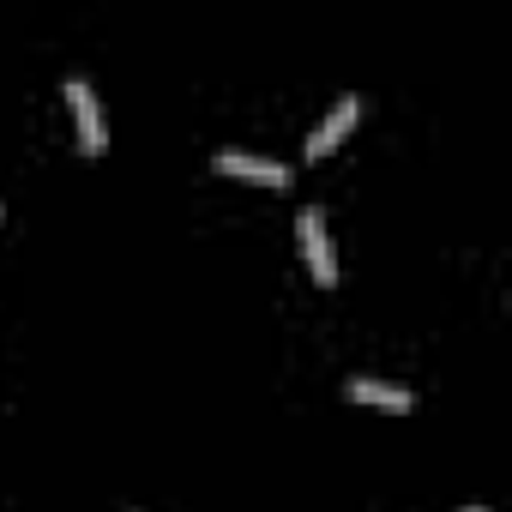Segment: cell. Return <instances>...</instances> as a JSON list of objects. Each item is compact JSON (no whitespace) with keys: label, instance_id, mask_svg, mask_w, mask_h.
<instances>
[{"label":"cell","instance_id":"obj_2","mask_svg":"<svg viewBox=\"0 0 512 512\" xmlns=\"http://www.w3.org/2000/svg\"><path fill=\"white\" fill-rule=\"evenodd\" d=\"M296 235H302V253H308V272H314V284H320V290H332V284H338V253H332L326 211H320V205H302V217H296Z\"/></svg>","mask_w":512,"mask_h":512},{"label":"cell","instance_id":"obj_3","mask_svg":"<svg viewBox=\"0 0 512 512\" xmlns=\"http://www.w3.org/2000/svg\"><path fill=\"white\" fill-rule=\"evenodd\" d=\"M356 115H362V97H338V103H332V109H326V115L314 121V133H308V145H302V151H308V157L320 163L326 151H338V139H344V133L356 127Z\"/></svg>","mask_w":512,"mask_h":512},{"label":"cell","instance_id":"obj_1","mask_svg":"<svg viewBox=\"0 0 512 512\" xmlns=\"http://www.w3.org/2000/svg\"><path fill=\"white\" fill-rule=\"evenodd\" d=\"M67 109H73V127H79V151L85 157H103L109 151V127H103V103H97V85L91 79H79V73H67Z\"/></svg>","mask_w":512,"mask_h":512},{"label":"cell","instance_id":"obj_6","mask_svg":"<svg viewBox=\"0 0 512 512\" xmlns=\"http://www.w3.org/2000/svg\"><path fill=\"white\" fill-rule=\"evenodd\" d=\"M464 512H488V506H482V500H470V506H464Z\"/></svg>","mask_w":512,"mask_h":512},{"label":"cell","instance_id":"obj_5","mask_svg":"<svg viewBox=\"0 0 512 512\" xmlns=\"http://www.w3.org/2000/svg\"><path fill=\"white\" fill-rule=\"evenodd\" d=\"M344 392H350L356 404H380V410H410V404H416L404 386H392V380H368V374H356Z\"/></svg>","mask_w":512,"mask_h":512},{"label":"cell","instance_id":"obj_4","mask_svg":"<svg viewBox=\"0 0 512 512\" xmlns=\"http://www.w3.org/2000/svg\"><path fill=\"white\" fill-rule=\"evenodd\" d=\"M217 169H223V175H241V181L290 187V163H278V157H253V151H217Z\"/></svg>","mask_w":512,"mask_h":512}]
</instances>
